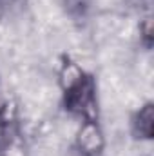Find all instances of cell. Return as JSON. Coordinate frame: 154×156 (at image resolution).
<instances>
[{
    "label": "cell",
    "instance_id": "1",
    "mask_svg": "<svg viewBox=\"0 0 154 156\" xmlns=\"http://www.w3.org/2000/svg\"><path fill=\"white\" fill-rule=\"evenodd\" d=\"M60 85L64 107L82 122H100L96 80L71 58H64L60 67Z\"/></svg>",
    "mask_w": 154,
    "mask_h": 156
},
{
    "label": "cell",
    "instance_id": "2",
    "mask_svg": "<svg viewBox=\"0 0 154 156\" xmlns=\"http://www.w3.org/2000/svg\"><path fill=\"white\" fill-rule=\"evenodd\" d=\"M76 147L83 156H100L103 151V133L100 122H82L76 134Z\"/></svg>",
    "mask_w": 154,
    "mask_h": 156
},
{
    "label": "cell",
    "instance_id": "3",
    "mask_svg": "<svg viewBox=\"0 0 154 156\" xmlns=\"http://www.w3.org/2000/svg\"><path fill=\"white\" fill-rule=\"evenodd\" d=\"M18 131V107L13 100L0 104V153L7 151Z\"/></svg>",
    "mask_w": 154,
    "mask_h": 156
},
{
    "label": "cell",
    "instance_id": "4",
    "mask_svg": "<svg viewBox=\"0 0 154 156\" xmlns=\"http://www.w3.org/2000/svg\"><path fill=\"white\" fill-rule=\"evenodd\" d=\"M132 134L138 140H152L154 136V105L152 102H147L143 107L136 111L131 122Z\"/></svg>",
    "mask_w": 154,
    "mask_h": 156
},
{
    "label": "cell",
    "instance_id": "5",
    "mask_svg": "<svg viewBox=\"0 0 154 156\" xmlns=\"http://www.w3.org/2000/svg\"><path fill=\"white\" fill-rule=\"evenodd\" d=\"M65 13L73 18V20H85L91 9V0H62Z\"/></svg>",
    "mask_w": 154,
    "mask_h": 156
},
{
    "label": "cell",
    "instance_id": "6",
    "mask_svg": "<svg viewBox=\"0 0 154 156\" xmlns=\"http://www.w3.org/2000/svg\"><path fill=\"white\" fill-rule=\"evenodd\" d=\"M142 38L147 49H151L152 45V29H151V20H145L143 26H142Z\"/></svg>",
    "mask_w": 154,
    "mask_h": 156
},
{
    "label": "cell",
    "instance_id": "7",
    "mask_svg": "<svg viewBox=\"0 0 154 156\" xmlns=\"http://www.w3.org/2000/svg\"><path fill=\"white\" fill-rule=\"evenodd\" d=\"M9 2H11V0H0V5H7Z\"/></svg>",
    "mask_w": 154,
    "mask_h": 156
}]
</instances>
